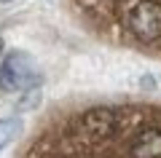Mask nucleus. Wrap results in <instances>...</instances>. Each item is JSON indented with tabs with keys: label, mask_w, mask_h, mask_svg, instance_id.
Wrapping results in <instances>:
<instances>
[{
	"label": "nucleus",
	"mask_w": 161,
	"mask_h": 158,
	"mask_svg": "<svg viewBox=\"0 0 161 158\" xmlns=\"http://www.w3.org/2000/svg\"><path fill=\"white\" fill-rule=\"evenodd\" d=\"M38 70L30 54L14 51L0 64V91H19V89H38Z\"/></svg>",
	"instance_id": "nucleus-1"
},
{
	"label": "nucleus",
	"mask_w": 161,
	"mask_h": 158,
	"mask_svg": "<svg viewBox=\"0 0 161 158\" xmlns=\"http://www.w3.org/2000/svg\"><path fill=\"white\" fill-rule=\"evenodd\" d=\"M126 27L142 43H153L161 38V6L156 0H137L126 11Z\"/></svg>",
	"instance_id": "nucleus-2"
},
{
	"label": "nucleus",
	"mask_w": 161,
	"mask_h": 158,
	"mask_svg": "<svg viewBox=\"0 0 161 158\" xmlns=\"http://www.w3.org/2000/svg\"><path fill=\"white\" fill-rule=\"evenodd\" d=\"M132 158H161V129H145L132 139Z\"/></svg>",
	"instance_id": "nucleus-3"
},
{
	"label": "nucleus",
	"mask_w": 161,
	"mask_h": 158,
	"mask_svg": "<svg viewBox=\"0 0 161 158\" xmlns=\"http://www.w3.org/2000/svg\"><path fill=\"white\" fill-rule=\"evenodd\" d=\"M83 129L92 137H108L115 129V115L110 110H92L83 115Z\"/></svg>",
	"instance_id": "nucleus-4"
},
{
	"label": "nucleus",
	"mask_w": 161,
	"mask_h": 158,
	"mask_svg": "<svg viewBox=\"0 0 161 158\" xmlns=\"http://www.w3.org/2000/svg\"><path fill=\"white\" fill-rule=\"evenodd\" d=\"M19 131H22V121L19 118H3L0 121V150H3L8 142L16 139Z\"/></svg>",
	"instance_id": "nucleus-5"
},
{
	"label": "nucleus",
	"mask_w": 161,
	"mask_h": 158,
	"mask_svg": "<svg viewBox=\"0 0 161 158\" xmlns=\"http://www.w3.org/2000/svg\"><path fill=\"white\" fill-rule=\"evenodd\" d=\"M0 54H3V38H0Z\"/></svg>",
	"instance_id": "nucleus-6"
},
{
	"label": "nucleus",
	"mask_w": 161,
	"mask_h": 158,
	"mask_svg": "<svg viewBox=\"0 0 161 158\" xmlns=\"http://www.w3.org/2000/svg\"><path fill=\"white\" fill-rule=\"evenodd\" d=\"M0 3H11V0H0Z\"/></svg>",
	"instance_id": "nucleus-7"
}]
</instances>
